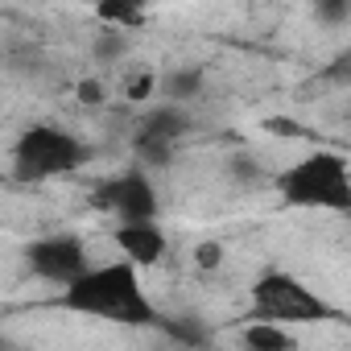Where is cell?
Segmentation results:
<instances>
[{
	"label": "cell",
	"instance_id": "1",
	"mask_svg": "<svg viewBox=\"0 0 351 351\" xmlns=\"http://www.w3.org/2000/svg\"><path fill=\"white\" fill-rule=\"evenodd\" d=\"M58 302L71 314L95 318V322H116V326H153L157 322V306L149 302V293L141 285V269L128 265L124 256L87 265L75 281L62 285Z\"/></svg>",
	"mask_w": 351,
	"mask_h": 351
},
{
	"label": "cell",
	"instance_id": "2",
	"mask_svg": "<svg viewBox=\"0 0 351 351\" xmlns=\"http://www.w3.org/2000/svg\"><path fill=\"white\" fill-rule=\"evenodd\" d=\"M273 186L298 211H326V215L351 211V165L335 149L302 153L281 173H273Z\"/></svg>",
	"mask_w": 351,
	"mask_h": 351
},
{
	"label": "cell",
	"instance_id": "3",
	"mask_svg": "<svg viewBox=\"0 0 351 351\" xmlns=\"http://www.w3.org/2000/svg\"><path fill=\"white\" fill-rule=\"evenodd\" d=\"M87 145L62 128V124H50V120H38L29 128H21V136L13 141V153H9V178L13 182H25V186H38V182H50V178H66L79 165H87Z\"/></svg>",
	"mask_w": 351,
	"mask_h": 351
},
{
	"label": "cell",
	"instance_id": "4",
	"mask_svg": "<svg viewBox=\"0 0 351 351\" xmlns=\"http://www.w3.org/2000/svg\"><path fill=\"white\" fill-rule=\"evenodd\" d=\"M252 310H256V318H269V322H281V326L322 322V318L335 314L322 293H314L306 281H298L293 273H281V269L256 277V285H252Z\"/></svg>",
	"mask_w": 351,
	"mask_h": 351
},
{
	"label": "cell",
	"instance_id": "5",
	"mask_svg": "<svg viewBox=\"0 0 351 351\" xmlns=\"http://www.w3.org/2000/svg\"><path fill=\"white\" fill-rule=\"evenodd\" d=\"M191 132V112L173 99H161L157 108H149L141 120H136V136H132V149L145 165H165L173 153H178L182 136Z\"/></svg>",
	"mask_w": 351,
	"mask_h": 351
},
{
	"label": "cell",
	"instance_id": "6",
	"mask_svg": "<svg viewBox=\"0 0 351 351\" xmlns=\"http://www.w3.org/2000/svg\"><path fill=\"white\" fill-rule=\"evenodd\" d=\"M95 203H99V207H104L116 223L157 219V211H161L157 186H153L149 173H145V165L124 169V173H116L112 182H104V186H99V195H95Z\"/></svg>",
	"mask_w": 351,
	"mask_h": 351
},
{
	"label": "cell",
	"instance_id": "7",
	"mask_svg": "<svg viewBox=\"0 0 351 351\" xmlns=\"http://www.w3.org/2000/svg\"><path fill=\"white\" fill-rule=\"evenodd\" d=\"M25 261H29V273L50 285H66L91 265L87 244L79 236H42L25 248Z\"/></svg>",
	"mask_w": 351,
	"mask_h": 351
},
{
	"label": "cell",
	"instance_id": "8",
	"mask_svg": "<svg viewBox=\"0 0 351 351\" xmlns=\"http://www.w3.org/2000/svg\"><path fill=\"white\" fill-rule=\"evenodd\" d=\"M116 248L128 265L149 269L169 252V236L161 232L157 219H136V223H116Z\"/></svg>",
	"mask_w": 351,
	"mask_h": 351
},
{
	"label": "cell",
	"instance_id": "9",
	"mask_svg": "<svg viewBox=\"0 0 351 351\" xmlns=\"http://www.w3.org/2000/svg\"><path fill=\"white\" fill-rule=\"evenodd\" d=\"M240 339H244V347H252V351H289V347H298V339H293L281 322H269V318H256Z\"/></svg>",
	"mask_w": 351,
	"mask_h": 351
},
{
	"label": "cell",
	"instance_id": "10",
	"mask_svg": "<svg viewBox=\"0 0 351 351\" xmlns=\"http://www.w3.org/2000/svg\"><path fill=\"white\" fill-rule=\"evenodd\" d=\"M95 13L108 21V25H124V29H132V25H141V17H145V0H95Z\"/></svg>",
	"mask_w": 351,
	"mask_h": 351
},
{
	"label": "cell",
	"instance_id": "11",
	"mask_svg": "<svg viewBox=\"0 0 351 351\" xmlns=\"http://www.w3.org/2000/svg\"><path fill=\"white\" fill-rule=\"evenodd\" d=\"M157 83H161V95H165V99L182 104V99H195V95L203 91V71H199V66L173 71V75H165V79H157Z\"/></svg>",
	"mask_w": 351,
	"mask_h": 351
},
{
	"label": "cell",
	"instance_id": "12",
	"mask_svg": "<svg viewBox=\"0 0 351 351\" xmlns=\"http://www.w3.org/2000/svg\"><path fill=\"white\" fill-rule=\"evenodd\" d=\"M347 13H351V0H314V17H318V25L339 29V25L347 21Z\"/></svg>",
	"mask_w": 351,
	"mask_h": 351
},
{
	"label": "cell",
	"instance_id": "13",
	"mask_svg": "<svg viewBox=\"0 0 351 351\" xmlns=\"http://www.w3.org/2000/svg\"><path fill=\"white\" fill-rule=\"evenodd\" d=\"M195 261H199V265H203V269H215V265H219V261H223V248H219V244H203V248H199V256H195Z\"/></svg>",
	"mask_w": 351,
	"mask_h": 351
},
{
	"label": "cell",
	"instance_id": "14",
	"mask_svg": "<svg viewBox=\"0 0 351 351\" xmlns=\"http://www.w3.org/2000/svg\"><path fill=\"white\" fill-rule=\"evenodd\" d=\"M0 182H5V169H0Z\"/></svg>",
	"mask_w": 351,
	"mask_h": 351
},
{
	"label": "cell",
	"instance_id": "15",
	"mask_svg": "<svg viewBox=\"0 0 351 351\" xmlns=\"http://www.w3.org/2000/svg\"><path fill=\"white\" fill-rule=\"evenodd\" d=\"M91 5H95V0H91Z\"/></svg>",
	"mask_w": 351,
	"mask_h": 351
}]
</instances>
